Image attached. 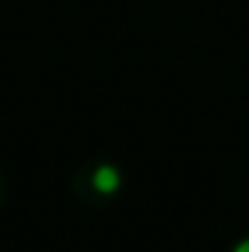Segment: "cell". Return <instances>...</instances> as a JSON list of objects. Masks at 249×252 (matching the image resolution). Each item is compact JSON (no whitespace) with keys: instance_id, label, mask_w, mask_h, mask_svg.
<instances>
[{"instance_id":"obj_2","label":"cell","mask_w":249,"mask_h":252,"mask_svg":"<svg viewBox=\"0 0 249 252\" xmlns=\"http://www.w3.org/2000/svg\"><path fill=\"white\" fill-rule=\"evenodd\" d=\"M232 252H249V240H242L240 245H235V250Z\"/></svg>"},{"instance_id":"obj_1","label":"cell","mask_w":249,"mask_h":252,"mask_svg":"<svg viewBox=\"0 0 249 252\" xmlns=\"http://www.w3.org/2000/svg\"><path fill=\"white\" fill-rule=\"evenodd\" d=\"M120 171L115 167H110V164H103V167H98L93 171V189L95 191H100V193H115L117 189H120Z\"/></svg>"}]
</instances>
